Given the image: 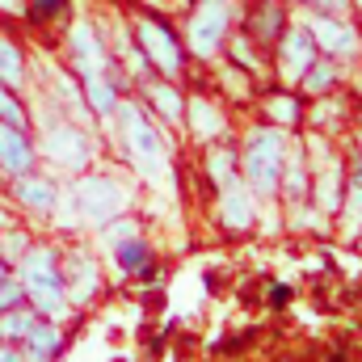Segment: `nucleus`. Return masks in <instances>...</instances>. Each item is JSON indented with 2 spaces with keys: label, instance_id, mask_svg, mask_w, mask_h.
Segmentation results:
<instances>
[{
  "label": "nucleus",
  "instance_id": "1",
  "mask_svg": "<svg viewBox=\"0 0 362 362\" xmlns=\"http://www.w3.org/2000/svg\"><path fill=\"white\" fill-rule=\"evenodd\" d=\"M21 286H25V299L34 303L38 316H64L68 291H64V274H59L55 249L21 253Z\"/></svg>",
  "mask_w": 362,
  "mask_h": 362
},
{
  "label": "nucleus",
  "instance_id": "2",
  "mask_svg": "<svg viewBox=\"0 0 362 362\" xmlns=\"http://www.w3.org/2000/svg\"><path fill=\"white\" fill-rule=\"evenodd\" d=\"M286 135L278 127H253L249 139H245V152H240V165H245V185H253V194H274L278 177H282V165H286Z\"/></svg>",
  "mask_w": 362,
  "mask_h": 362
},
{
  "label": "nucleus",
  "instance_id": "3",
  "mask_svg": "<svg viewBox=\"0 0 362 362\" xmlns=\"http://www.w3.org/2000/svg\"><path fill=\"white\" fill-rule=\"evenodd\" d=\"M118 122H122V144H127L131 160L139 165V173L160 177L165 173V148H160V135L148 122V114L139 105H122L118 110Z\"/></svg>",
  "mask_w": 362,
  "mask_h": 362
},
{
  "label": "nucleus",
  "instance_id": "4",
  "mask_svg": "<svg viewBox=\"0 0 362 362\" xmlns=\"http://www.w3.org/2000/svg\"><path fill=\"white\" fill-rule=\"evenodd\" d=\"M236 17V4L232 0H202L189 17V47L194 55H215L228 38V25Z\"/></svg>",
  "mask_w": 362,
  "mask_h": 362
},
{
  "label": "nucleus",
  "instance_id": "5",
  "mask_svg": "<svg viewBox=\"0 0 362 362\" xmlns=\"http://www.w3.org/2000/svg\"><path fill=\"white\" fill-rule=\"evenodd\" d=\"M135 38H139V55L148 59V64H156L169 81L181 72V59H185V51L177 47V34L160 21V17H144L139 25H135Z\"/></svg>",
  "mask_w": 362,
  "mask_h": 362
},
{
  "label": "nucleus",
  "instance_id": "6",
  "mask_svg": "<svg viewBox=\"0 0 362 362\" xmlns=\"http://www.w3.org/2000/svg\"><path fill=\"white\" fill-rule=\"evenodd\" d=\"M122 202H127V194L114 185V177H81L76 181V206H81V215L89 219L93 228L118 219Z\"/></svg>",
  "mask_w": 362,
  "mask_h": 362
},
{
  "label": "nucleus",
  "instance_id": "7",
  "mask_svg": "<svg viewBox=\"0 0 362 362\" xmlns=\"http://www.w3.org/2000/svg\"><path fill=\"white\" fill-rule=\"evenodd\" d=\"M303 30L312 34V42L325 51V55H358V30L346 21V17H333V13H312L303 21Z\"/></svg>",
  "mask_w": 362,
  "mask_h": 362
},
{
  "label": "nucleus",
  "instance_id": "8",
  "mask_svg": "<svg viewBox=\"0 0 362 362\" xmlns=\"http://www.w3.org/2000/svg\"><path fill=\"white\" fill-rule=\"evenodd\" d=\"M42 152H47V160H55V165H64V169H85V160H89V139H85L76 127L59 122V127H51V131L42 135Z\"/></svg>",
  "mask_w": 362,
  "mask_h": 362
},
{
  "label": "nucleus",
  "instance_id": "9",
  "mask_svg": "<svg viewBox=\"0 0 362 362\" xmlns=\"http://www.w3.org/2000/svg\"><path fill=\"white\" fill-rule=\"evenodd\" d=\"M68 47H72V64H76L81 81H85V76H101V72L110 68V55H105V47H101V38H97V30H93L89 21H76V25H72Z\"/></svg>",
  "mask_w": 362,
  "mask_h": 362
},
{
  "label": "nucleus",
  "instance_id": "10",
  "mask_svg": "<svg viewBox=\"0 0 362 362\" xmlns=\"http://www.w3.org/2000/svg\"><path fill=\"white\" fill-rule=\"evenodd\" d=\"M278 68H282V81H299L303 76V68L316 59V42H312V34L303 30V25H295L291 34H278Z\"/></svg>",
  "mask_w": 362,
  "mask_h": 362
},
{
  "label": "nucleus",
  "instance_id": "11",
  "mask_svg": "<svg viewBox=\"0 0 362 362\" xmlns=\"http://www.w3.org/2000/svg\"><path fill=\"white\" fill-rule=\"evenodd\" d=\"M219 215L228 228H249L257 206H253V189L245 185L240 177H232L228 185H219Z\"/></svg>",
  "mask_w": 362,
  "mask_h": 362
},
{
  "label": "nucleus",
  "instance_id": "12",
  "mask_svg": "<svg viewBox=\"0 0 362 362\" xmlns=\"http://www.w3.org/2000/svg\"><path fill=\"white\" fill-rule=\"evenodd\" d=\"M30 165H34V148H30L25 131L13 122H0V173L21 177V173H30Z\"/></svg>",
  "mask_w": 362,
  "mask_h": 362
},
{
  "label": "nucleus",
  "instance_id": "13",
  "mask_svg": "<svg viewBox=\"0 0 362 362\" xmlns=\"http://www.w3.org/2000/svg\"><path fill=\"white\" fill-rule=\"evenodd\" d=\"M13 198H17V202H21V206L30 211V215L47 219V215L55 211V181L21 173V181H13Z\"/></svg>",
  "mask_w": 362,
  "mask_h": 362
},
{
  "label": "nucleus",
  "instance_id": "14",
  "mask_svg": "<svg viewBox=\"0 0 362 362\" xmlns=\"http://www.w3.org/2000/svg\"><path fill=\"white\" fill-rule=\"evenodd\" d=\"M68 278H64V291H68V299L72 303H89L93 295H97V282H101V274H97V262H93L89 253H72L68 257Z\"/></svg>",
  "mask_w": 362,
  "mask_h": 362
},
{
  "label": "nucleus",
  "instance_id": "15",
  "mask_svg": "<svg viewBox=\"0 0 362 362\" xmlns=\"http://www.w3.org/2000/svg\"><path fill=\"white\" fill-rule=\"evenodd\" d=\"M21 341H25V350H30V354H25V362H47L51 354H59V346H64V333L38 316V320H34V329H30Z\"/></svg>",
  "mask_w": 362,
  "mask_h": 362
},
{
  "label": "nucleus",
  "instance_id": "16",
  "mask_svg": "<svg viewBox=\"0 0 362 362\" xmlns=\"http://www.w3.org/2000/svg\"><path fill=\"white\" fill-rule=\"evenodd\" d=\"M0 85L4 89H21L25 85V59H21V47L13 38L0 34Z\"/></svg>",
  "mask_w": 362,
  "mask_h": 362
},
{
  "label": "nucleus",
  "instance_id": "17",
  "mask_svg": "<svg viewBox=\"0 0 362 362\" xmlns=\"http://www.w3.org/2000/svg\"><path fill=\"white\" fill-rule=\"evenodd\" d=\"M303 93H312V97H325V93L337 89V64L333 59H312L308 68H303Z\"/></svg>",
  "mask_w": 362,
  "mask_h": 362
},
{
  "label": "nucleus",
  "instance_id": "18",
  "mask_svg": "<svg viewBox=\"0 0 362 362\" xmlns=\"http://www.w3.org/2000/svg\"><path fill=\"white\" fill-rule=\"evenodd\" d=\"M249 21H253L249 38L270 47V42H278V34H282V21H286V17H282V8H278V4H262L257 13H249Z\"/></svg>",
  "mask_w": 362,
  "mask_h": 362
},
{
  "label": "nucleus",
  "instance_id": "19",
  "mask_svg": "<svg viewBox=\"0 0 362 362\" xmlns=\"http://www.w3.org/2000/svg\"><path fill=\"white\" fill-rule=\"evenodd\" d=\"M114 257H118V270H127V274H148V266H152V249L144 240H135V236L118 240Z\"/></svg>",
  "mask_w": 362,
  "mask_h": 362
},
{
  "label": "nucleus",
  "instance_id": "20",
  "mask_svg": "<svg viewBox=\"0 0 362 362\" xmlns=\"http://www.w3.org/2000/svg\"><path fill=\"white\" fill-rule=\"evenodd\" d=\"M346 232L350 236L362 232V160H354L350 181H346Z\"/></svg>",
  "mask_w": 362,
  "mask_h": 362
},
{
  "label": "nucleus",
  "instance_id": "21",
  "mask_svg": "<svg viewBox=\"0 0 362 362\" xmlns=\"http://www.w3.org/2000/svg\"><path fill=\"white\" fill-rule=\"evenodd\" d=\"M85 97L93 101V110L97 114H114V105H118V93H114V81L101 72V76H85Z\"/></svg>",
  "mask_w": 362,
  "mask_h": 362
},
{
  "label": "nucleus",
  "instance_id": "22",
  "mask_svg": "<svg viewBox=\"0 0 362 362\" xmlns=\"http://www.w3.org/2000/svg\"><path fill=\"white\" fill-rule=\"evenodd\" d=\"M34 320H38V312H21V308H8L4 316H0V341H21L30 329H34Z\"/></svg>",
  "mask_w": 362,
  "mask_h": 362
},
{
  "label": "nucleus",
  "instance_id": "23",
  "mask_svg": "<svg viewBox=\"0 0 362 362\" xmlns=\"http://www.w3.org/2000/svg\"><path fill=\"white\" fill-rule=\"evenodd\" d=\"M148 101H152L169 122H181V118H185V114H181V110H185V105H181V93L173 89V85H152V89H148Z\"/></svg>",
  "mask_w": 362,
  "mask_h": 362
},
{
  "label": "nucleus",
  "instance_id": "24",
  "mask_svg": "<svg viewBox=\"0 0 362 362\" xmlns=\"http://www.w3.org/2000/svg\"><path fill=\"white\" fill-rule=\"evenodd\" d=\"M189 127H194L202 139H211V135L223 131V118H219V110H211L206 101H194V105H189Z\"/></svg>",
  "mask_w": 362,
  "mask_h": 362
},
{
  "label": "nucleus",
  "instance_id": "25",
  "mask_svg": "<svg viewBox=\"0 0 362 362\" xmlns=\"http://www.w3.org/2000/svg\"><path fill=\"white\" fill-rule=\"evenodd\" d=\"M206 169H211L215 185H228V181L236 177V152H232V148H211Z\"/></svg>",
  "mask_w": 362,
  "mask_h": 362
},
{
  "label": "nucleus",
  "instance_id": "26",
  "mask_svg": "<svg viewBox=\"0 0 362 362\" xmlns=\"http://www.w3.org/2000/svg\"><path fill=\"white\" fill-rule=\"evenodd\" d=\"M0 122H13V127L25 131V105L13 97V89H4V85H0Z\"/></svg>",
  "mask_w": 362,
  "mask_h": 362
},
{
  "label": "nucleus",
  "instance_id": "27",
  "mask_svg": "<svg viewBox=\"0 0 362 362\" xmlns=\"http://www.w3.org/2000/svg\"><path fill=\"white\" fill-rule=\"evenodd\" d=\"M30 249V240H25V232H8V228H0V262H17L21 253Z\"/></svg>",
  "mask_w": 362,
  "mask_h": 362
},
{
  "label": "nucleus",
  "instance_id": "28",
  "mask_svg": "<svg viewBox=\"0 0 362 362\" xmlns=\"http://www.w3.org/2000/svg\"><path fill=\"white\" fill-rule=\"evenodd\" d=\"M25 13H30V21H51V17L68 13V0H25Z\"/></svg>",
  "mask_w": 362,
  "mask_h": 362
},
{
  "label": "nucleus",
  "instance_id": "29",
  "mask_svg": "<svg viewBox=\"0 0 362 362\" xmlns=\"http://www.w3.org/2000/svg\"><path fill=\"white\" fill-rule=\"evenodd\" d=\"M266 114H270L274 122H282V127H291V122L299 118V101H295V97H274L270 105H266Z\"/></svg>",
  "mask_w": 362,
  "mask_h": 362
},
{
  "label": "nucleus",
  "instance_id": "30",
  "mask_svg": "<svg viewBox=\"0 0 362 362\" xmlns=\"http://www.w3.org/2000/svg\"><path fill=\"white\" fill-rule=\"evenodd\" d=\"M232 55H236V64H240V68H249V72L257 68V55H253V38H236V42H232Z\"/></svg>",
  "mask_w": 362,
  "mask_h": 362
},
{
  "label": "nucleus",
  "instance_id": "31",
  "mask_svg": "<svg viewBox=\"0 0 362 362\" xmlns=\"http://www.w3.org/2000/svg\"><path fill=\"white\" fill-rule=\"evenodd\" d=\"M21 299H25V286H21V282H0V312L17 308Z\"/></svg>",
  "mask_w": 362,
  "mask_h": 362
},
{
  "label": "nucleus",
  "instance_id": "32",
  "mask_svg": "<svg viewBox=\"0 0 362 362\" xmlns=\"http://www.w3.org/2000/svg\"><path fill=\"white\" fill-rule=\"evenodd\" d=\"M308 4H316V13H333V17H341L350 8L346 0H308Z\"/></svg>",
  "mask_w": 362,
  "mask_h": 362
},
{
  "label": "nucleus",
  "instance_id": "33",
  "mask_svg": "<svg viewBox=\"0 0 362 362\" xmlns=\"http://www.w3.org/2000/svg\"><path fill=\"white\" fill-rule=\"evenodd\" d=\"M0 362H25V354H21V350H13L8 341H0Z\"/></svg>",
  "mask_w": 362,
  "mask_h": 362
},
{
  "label": "nucleus",
  "instance_id": "34",
  "mask_svg": "<svg viewBox=\"0 0 362 362\" xmlns=\"http://www.w3.org/2000/svg\"><path fill=\"white\" fill-rule=\"evenodd\" d=\"M286 295H291L286 286H270V303H286Z\"/></svg>",
  "mask_w": 362,
  "mask_h": 362
},
{
  "label": "nucleus",
  "instance_id": "35",
  "mask_svg": "<svg viewBox=\"0 0 362 362\" xmlns=\"http://www.w3.org/2000/svg\"><path fill=\"white\" fill-rule=\"evenodd\" d=\"M0 8H4V13H17V8H21V0H0Z\"/></svg>",
  "mask_w": 362,
  "mask_h": 362
},
{
  "label": "nucleus",
  "instance_id": "36",
  "mask_svg": "<svg viewBox=\"0 0 362 362\" xmlns=\"http://www.w3.org/2000/svg\"><path fill=\"white\" fill-rule=\"evenodd\" d=\"M0 228H8V219H4V215H0Z\"/></svg>",
  "mask_w": 362,
  "mask_h": 362
},
{
  "label": "nucleus",
  "instance_id": "37",
  "mask_svg": "<svg viewBox=\"0 0 362 362\" xmlns=\"http://www.w3.org/2000/svg\"><path fill=\"white\" fill-rule=\"evenodd\" d=\"M0 282H4V262H0Z\"/></svg>",
  "mask_w": 362,
  "mask_h": 362
}]
</instances>
